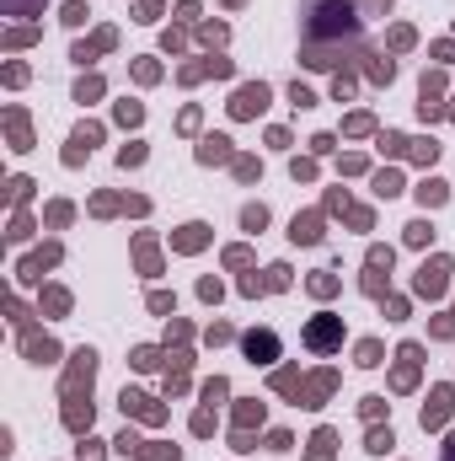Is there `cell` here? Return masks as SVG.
Here are the masks:
<instances>
[{
  "label": "cell",
  "instance_id": "2",
  "mask_svg": "<svg viewBox=\"0 0 455 461\" xmlns=\"http://www.w3.org/2000/svg\"><path fill=\"white\" fill-rule=\"evenodd\" d=\"M333 338H338V328H333V322H316V328H311V344H316V349H327Z\"/></svg>",
  "mask_w": 455,
  "mask_h": 461
},
{
  "label": "cell",
  "instance_id": "1",
  "mask_svg": "<svg viewBox=\"0 0 455 461\" xmlns=\"http://www.w3.org/2000/svg\"><path fill=\"white\" fill-rule=\"evenodd\" d=\"M247 354H252V360H274V354H279V338H274V333H252V338H247Z\"/></svg>",
  "mask_w": 455,
  "mask_h": 461
}]
</instances>
